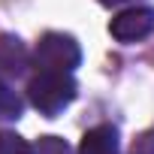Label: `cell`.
Instances as JSON below:
<instances>
[{"label": "cell", "mask_w": 154, "mask_h": 154, "mask_svg": "<svg viewBox=\"0 0 154 154\" xmlns=\"http://www.w3.org/2000/svg\"><path fill=\"white\" fill-rule=\"evenodd\" d=\"M75 94H79V88H75L72 72H45V69H36V75L27 82V100L45 118H54L57 112H63L75 100Z\"/></svg>", "instance_id": "6da1fadb"}, {"label": "cell", "mask_w": 154, "mask_h": 154, "mask_svg": "<svg viewBox=\"0 0 154 154\" xmlns=\"http://www.w3.org/2000/svg\"><path fill=\"white\" fill-rule=\"evenodd\" d=\"M82 63V48L69 33H45L33 48V66L45 72H72Z\"/></svg>", "instance_id": "7a4b0ae2"}, {"label": "cell", "mask_w": 154, "mask_h": 154, "mask_svg": "<svg viewBox=\"0 0 154 154\" xmlns=\"http://www.w3.org/2000/svg\"><path fill=\"white\" fill-rule=\"evenodd\" d=\"M154 30V9L151 6H130L121 9L109 21V33L118 42H139Z\"/></svg>", "instance_id": "3957f363"}, {"label": "cell", "mask_w": 154, "mask_h": 154, "mask_svg": "<svg viewBox=\"0 0 154 154\" xmlns=\"http://www.w3.org/2000/svg\"><path fill=\"white\" fill-rule=\"evenodd\" d=\"M30 66V54L24 48V42L12 33L0 36V79H18Z\"/></svg>", "instance_id": "277c9868"}, {"label": "cell", "mask_w": 154, "mask_h": 154, "mask_svg": "<svg viewBox=\"0 0 154 154\" xmlns=\"http://www.w3.org/2000/svg\"><path fill=\"white\" fill-rule=\"evenodd\" d=\"M79 154H118V130L112 124H97L82 136Z\"/></svg>", "instance_id": "5b68a950"}, {"label": "cell", "mask_w": 154, "mask_h": 154, "mask_svg": "<svg viewBox=\"0 0 154 154\" xmlns=\"http://www.w3.org/2000/svg\"><path fill=\"white\" fill-rule=\"evenodd\" d=\"M21 109H24V103H21V97L0 79V121H15L18 115H21Z\"/></svg>", "instance_id": "8992f818"}, {"label": "cell", "mask_w": 154, "mask_h": 154, "mask_svg": "<svg viewBox=\"0 0 154 154\" xmlns=\"http://www.w3.org/2000/svg\"><path fill=\"white\" fill-rule=\"evenodd\" d=\"M0 154H36V148L12 130H0Z\"/></svg>", "instance_id": "52a82bcc"}, {"label": "cell", "mask_w": 154, "mask_h": 154, "mask_svg": "<svg viewBox=\"0 0 154 154\" xmlns=\"http://www.w3.org/2000/svg\"><path fill=\"white\" fill-rule=\"evenodd\" d=\"M33 148H36V154H69V145L57 136H42Z\"/></svg>", "instance_id": "ba28073f"}, {"label": "cell", "mask_w": 154, "mask_h": 154, "mask_svg": "<svg viewBox=\"0 0 154 154\" xmlns=\"http://www.w3.org/2000/svg\"><path fill=\"white\" fill-rule=\"evenodd\" d=\"M130 154H154V133H142V136L133 142Z\"/></svg>", "instance_id": "9c48e42d"}, {"label": "cell", "mask_w": 154, "mask_h": 154, "mask_svg": "<svg viewBox=\"0 0 154 154\" xmlns=\"http://www.w3.org/2000/svg\"><path fill=\"white\" fill-rule=\"evenodd\" d=\"M103 6H121V3H130V0H100Z\"/></svg>", "instance_id": "30bf717a"}]
</instances>
